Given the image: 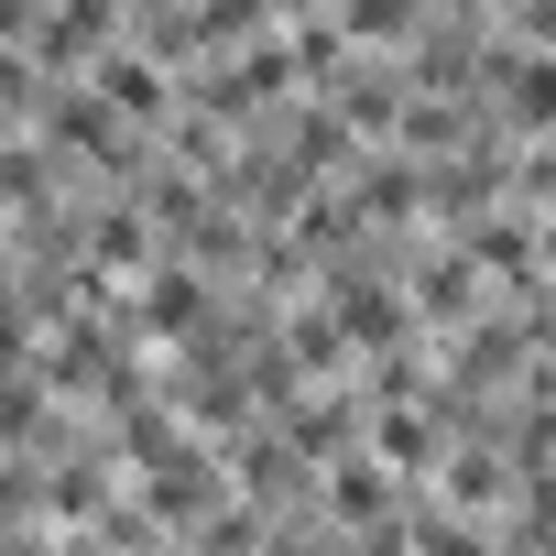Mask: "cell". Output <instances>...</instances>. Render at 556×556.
I'll use <instances>...</instances> for the list:
<instances>
[{
  "instance_id": "3",
  "label": "cell",
  "mask_w": 556,
  "mask_h": 556,
  "mask_svg": "<svg viewBox=\"0 0 556 556\" xmlns=\"http://www.w3.org/2000/svg\"><path fill=\"white\" fill-rule=\"evenodd\" d=\"M339 23H350V34H404L415 0H339Z\"/></svg>"
},
{
  "instance_id": "1",
  "label": "cell",
  "mask_w": 556,
  "mask_h": 556,
  "mask_svg": "<svg viewBox=\"0 0 556 556\" xmlns=\"http://www.w3.org/2000/svg\"><path fill=\"white\" fill-rule=\"evenodd\" d=\"M99 110H131V121H153V110H164V66H142V55H110V66H99Z\"/></svg>"
},
{
  "instance_id": "2",
  "label": "cell",
  "mask_w": 556,
  "mask_h": 556,
  "mask_svg": "<svg viewBox=\"0 0 556 556\" xmlns=\"http://www.w3.org/2000/svg\"><path fill=\"white\" fill-rule=\"evenodd\" d=\"M382 458H393V469H426V458H437V426H426V415H382Z\"/></svg>"
}]
</instances>
